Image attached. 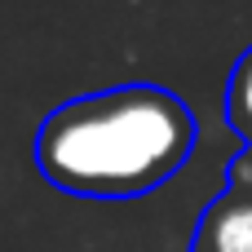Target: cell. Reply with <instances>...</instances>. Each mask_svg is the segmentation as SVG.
Masks as SVG:
<instances>
[{"mask_svg":"<svg viewBox=\"0 0 252 252\" xmlns=\"http://www.w3.org/2000/svg\"><path fill=\"white\" fill-rule=\"evenodd\" d=\"M199 252H252V190H230L213 199L199 221Z\"/></svg>","mask_w":252,"mask_h":252,"instance_id":"7a4b0ae2","label":"cell"},{"mask_svg":"<svg viewBox=\"0 0 252 252\" xmlns=\"http://www.w3.org/2000/svg\"><path fill=\"white\" fill-rule=\"evenodd\" d=\"M226 115L235 124V133L252 142V49L239 58L235 75H230V93H226Z\"/></svg>","mask_w":252,"mask_h":252,"instance_id":"3957f363","label":"cell"},{"mask_svg":"<svg viewBox=\"0 0 252 252\" xmlns=\"http://www.w3.org/2000/svg\"><path fill=\"white\" fill-rule=\"evenodd\" d=\"M195 115L182 97L155 84H124L58 106L35 159L58 190L84 199H133L159 190L195 155Z\"/></svg>","mask_w":252,"mask_h":252,"instance_id":"6da1fadb","label":"cell"}]
</instances>
